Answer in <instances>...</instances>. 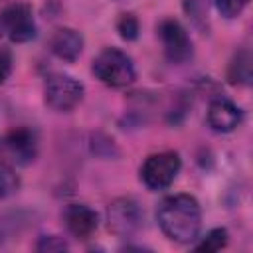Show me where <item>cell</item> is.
Masks as SVG:
<instances>
[{
	"mask_svg": "<svg viewBox=\"0 0 253 253\" xmlns=\"http://www.w3.org/2000/svg\"><path fill=\"white\" fill-rule=\"evenodd\" d=\"M156 219L164 235L178 243H190L198 237L202 225L200 204L190 194H174L160 202Z\"/></svg>",
	"mask_w": 253,
	"mask_h": 253,
	"instance_id": "1",
	"label": "cell"
},
{
	"mask_svg": "<svg viewBox=\"0 0 253 253\" xmlns=\"http://www.w3.org/2000/svg\"><path fill=\"white\" fill-rule=\"evenodd\" d=\"M91 69L95 77L109 87H126L134 81V65L130 57L117 47L103 49L93 59Z\"/></svg>",
	"mask_w": 253,
	"mask_h": 253,
	"instance_id": "2",
	"label": "cell"
},
{
	"mask_svg": "<svg viewBox=\"0 0 253 253\" xmlns=\"http://www.w3.org/2000/svg\"><path fill=\"white\" fill-rule=\"evenodd\" d=\"M180 166L182 162L178 152L174 150L158 152L144 160L140 168V178L148 190H164L174 182V178L180 172Z\"/></svg>",
	"mask_w": 253,
	"mask_h": 253,
	"instance_id": "3",
	"label": "cell"
},
{
	"mask_svg": "<svg viewBox=\"0 0 253 253\" xmlns=\"http://www.w3.org/2000/svg\"><path fill=\"white\" fill-rule=\"evenodd\" d=\"M0 32L14 43L30 42L36 36V22L32 8L24 2L6 6L0 12Z\"/></svg>",
	"mask_w": 253,
	"mask_h": 253,
	"instance_id": "4",
	"label": "cell"
},
{
	"mask_svg": "<svg viewBox=\"0 0 253 253\" xmlns=\"http://www.w3.org/2000/svg\"><path fill=\"white\" fill-rule=\"evenodd\" d=\"M83 99V85L65 73H53L45 81V103L53 111H71Z\"/></svg>",
	"mask_w": 253,
	"mask_h": 253,
	"instance_id": "5",
	"label": "cell"
},
{
	"mask_svg": "<svg viewBox=\"0 0 253 253\" xmlns=\"http://www.w3.org/2000/svg\"><path fill=\"white\" fill-rule=\"evenodd\" d=\"M109 229L119 237H130L142 227V210L132 198H117L107 211Z\"/></svg>",
	"mask_w": 253,
	"mask_h": 253,
	"instance_id": "6",
	"label": "cell"
},
{
	"mask_svg": "<svg viewBox=\"0 0 253 253\" xmlns=\"http://www.w3.org/2000/svg\"><path fill=\"white\" fill-rule=\"evenodd\" d=\"M158 36L164 47L166 57L172 63H182L190 59L192 55V40L186 32V28L172 18H166L158 24Z\"/></svg>",
	"mask_w": 253,
	"mask_h": 253,
	"instance_id": "7",
	"label": "cell"
},
{
	"mask_svg": "<svg viewBox=\"0 0 253 253\" xmlns=\"http://www.w3.org/2000/svg\"><path fill=\"white\" fill-rule=\"evenodd\" d=\"M243 115L241 109L229 99H213L208 107V125L215 132H231L239 126Z\"/></svg>",
	"mask_w": 253,
	"mask_h": 253,
	"instance_id": "8",
	"label": "cell"
},
{
	"mask_svg": "<svg viewBox=\"0 0 253 253\" xmlns=\"http://www.w3.org/2000/svg\"><path fill=\"white\" fill-rule=\"evenodd\" d=\"M63 221H65V227L69 229V233L79 239H87L91 233H95V229L99 225V217H97L95 210H91L85 204L67 206L65 213H63Z\"/></svg>",
	"mask_w": 253,
	"mask_h": 253,
	"instance_id": "9",
	"label": "cell"
},
{
	"mask_svg": "<svg viewBox=\"0 0 253 253\" xmlns=\"http://www.w3.org/2000/svg\"><path fill=\"white\" fill-rule=\"evenodd\" d=\"M49 47L53 55H57L63 61H75L83 49V38L73 28H59L53 32L49 40Z\"/></svg>",
	"mask_w": 253,
	"mask_h": 253,
	"instance_id": "10",
	"label": "cell"
},
{
	"mask_svg": "<svg viewBox=\"0 0 253 253\" xmlns=\"http://www.w3.org/2000/svg\"><path fill=\"white\" fill-rule=\"evenodd\" d=\"M6 142H8L10 152L20 162L34 160V156H36V134H34V130H30L26 126H18V128L10 130Z\"/></svg>",
	"mask_w": 253,
	"mask_h": 253,
	"instance_id": "11",
	"label": "cell"
},
{
	"mask_svg": "<svg viewBox=\"0 0 253 253\" xmlns=\"http://www.w3.org/2000/svg\"><path fill=\"white\" fill-rule=\"evenodd\" d=\"M227 79L233 85H249V81H251V57L247 51H241L233 57V61L229 63Z\"/></svg>",
	"mask_w": 253,
	"mask_h": 253,
	"instance_id": "12",
	"label": "cell"
},
{
	"mask_svg": "<svg viewBox=\"0 0 253 253\" xmlns=\"http://www.w3.org/2000/svg\"><path fill=\"white\" fill-rule=\"evenodd\" d=\"M227 237L229 235L223 227H215L202 237V241L196 245V251H219L221 247L227 245Z\"/></svg>",
	"mask_w": 253,
	"mask_h": 253,
	"instance_id": "13",
	"label": "cell"
},
{
	"mask_svg": "<svg viewBox=\"0 0 253 253\" xmlns=\"http://www.w3.org/2000/svg\"><path fill=\"white\" fill-rule=\"evenodd\" d=\"M20 186V180L16 176V172L6 166V164H0V200L12 196Z\"/></svg>",
	"mask_w": 253,
	"mask_h": 253,
	"instance_id": "14",
	"label": "cell"
},
{
	"mask_svg": "<svg viewBox=\"0 0 253 253\" xmlns=\"http://www.w3.org/2000/svg\"><path fill=\"white\" fill-rule=\"evenodd\" d=\"M138 20H136V16H132V14H123L121 18H119V22H117V32L121 34V38H125V40H134L136 36H138Z\"/></svg>",
	"mask_w": 253,
	"mask_h": 253,
	"instance_id": "15",
	"label": "cell"
},
{
	"mask_svg": "<svg viewBox=\"0 0 253 253\" xmlns=\"http://www.w3.org/2000/svg\"><path fill=\"white\" fill-rule=\"evenodd\" d=\"M249 0H215L217 10L221 12V16L225 18H235L243 12V8L247 6Z\"/></svg>",
	"mask_w": 253,
	"mask_h": 253,
	"instance_id": "16",
	"label": "cell"
},
{
	"mask_svg": "<svg viewBox=\"0 0 253 253\" xmlns=\"http://www.w3.org/2000/svg\"><path fill=\"white\" fill-rule=\"evenodd\" d=\"M36 249L38 251H47V253H51V251H65L67 243L61 237H57V235H45V237H42L38 241Z\"/></svg>",
	"mask_w": 253,
	"mask_h": 253,
	"instance_id": "17",
	"label": "cell"
},
{
	"mask_svg": "<svg viewBox=\"0 0 253 253\" xmlns=\"http://www.w3.org/2000/svg\"><path fill=\"white\" fill-rule=\"evenodd\" d=\"M12 73V53L6 47H0V85Z\"/></svg>",
	"mask_w": 253,
	"mask_h": 253,
	"instance_id": "18",
	"label": "cell"
}]
</instances>
